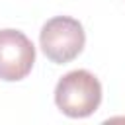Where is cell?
Wrapping results in <instances>:
<instances>
[{
    "instance_id": "2",
    "label": "cell",
    "mask_w": 125,
    "mask_h": 125,
    "mask_svg": "<svg viewBox=\"0 0 125 125\" xmlns=\"http://www.w3.org/2000/svg\"><path fill=\"white\" fill-rule=\"evenodd\" d=\"M86 43L84 27L70 16H57L45 21L39 33V45L51 62L66 64L74 61Z\"/></svg>"
},
{
    "instance_id": "1",
    "label": "cell",
    "mask_w": 125,
    "mask_h": 125,
    "mask_svg": "<svg viewBox=\"0 0 125 125\" xmlns=\"http://www.w3.org/2000/svg\"><path fill=\"white\" fill-rule=\"evenodd\" d=\"M55 104L68 117H88L102 104V84L88 70L66 72L57 82Z\"/></svg>"
},
{
    "instance_id": "3",
    "label": "cell",
    "mask_w": 125,
    "mask_h": 125,
    "mask_svg": "<svg viewBox=\"0 0 125 125\" xmlns=\"http://www.w3.org/2000/svg\"><path fill=\"white\" fill-rule=\"evenodd\" d=\"M35 62V47L18 29H0V80L18 82L25 78Z\"/></svg>"
}]
</instances>
